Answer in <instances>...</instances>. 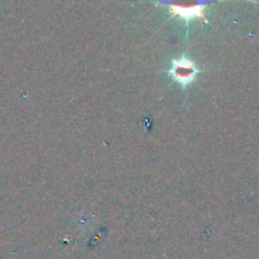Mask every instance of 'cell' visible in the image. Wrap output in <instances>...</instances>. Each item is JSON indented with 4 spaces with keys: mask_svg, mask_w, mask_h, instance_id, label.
I'll return each instance as SVG.
<instances>
[{
    "mask_svg": "<svg viewBox=\"0 0 259 259\" xmlns=\"http://www.w3.org/2000/svg\"><path fill=\"white\" fill-rule=\"evenodd\" d=\"M210 0H166V4L169 5L171 15H179L184 19H194L207 22L205 17V5Z\"/></svg>",
    "mask_w": 259,
    "mask_h": 259,
    "instance_id": "6da1fadb",
    "label": "cell"
},
{
    "mask_svg": "<svg viewBox=\"0 0 259 259\" xmlns=\"http://www.w3.org/2000/svg\"><path fill=\"white\" fill-rule=\"evenodd\" d=\"M197 72H199V70L196 68L195 63L191 60H187V58L175 60L171 68V75L174 76L175 80L181 82L182 85H187V83L192 82L196 77Z\"/></svg>",
    "mask_w": 259,
    "mask_h": 259,
    "instance_id": "7a4b0ae2",
    "label": "cell"
}]
</instances>
